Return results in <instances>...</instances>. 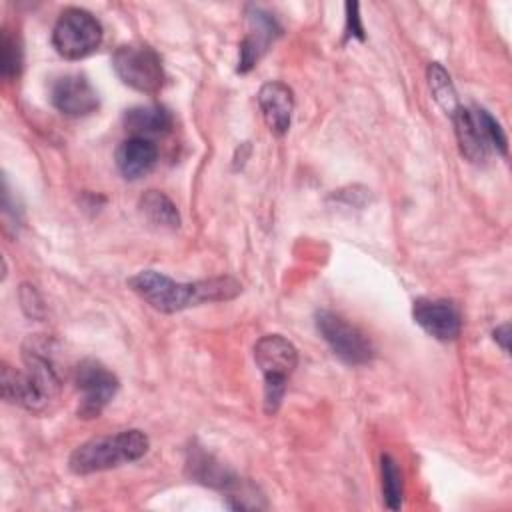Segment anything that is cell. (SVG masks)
I'll list each match as a JSON object with an SVG mask.
<instances>
[{"label": "cell", "mask_w": 512, "mask_h": 512, "mask_svg": "<svg viewBox=\"0 0 512 512\" xmlns=\"http://www.w3.org/2000/svg\"><path fill=\"white\" fill-rule=\"evenodd\" d=\"M494 340L500 342V346H502L504 352H508V350H510V346H508V340H510V324L498 326V328L494 330Z\"/></svg>", "instance_id": "22"}, {"label": "cell", "mask_w": 512, "mask_h": 512, "mask_svg": "<svg viewBox=\"0 0 512 512\" xmlns=\"http://www.w3.org/2000/svg\"><path fill=\"white\" fill-rule=\"evenodd\" d=\"M258 104L270 132L276 136L286 134L290 128L292 110H294L292 90L278 80L266 82L258 92Z\"/></svg>", "instance_id": "13"}, {"label": "cell", "mask_w": 512, "mask_h": 512, "mask_svg": "<svg viewBox=\"0 0 512 512\" xmlns=\"http://www.w3.org/2000/svg\"><path fill=\"white\" fill-rule=\"evenodd\" d=\"M254 360L264 374V410L274 414L284 398L286 380L298 364V352L284 336L268 334L256 342Z\"/></svg>", "instance_id": "4"}, {"label": "cell", "mask_w": 512, "mask_h": 512, "mask_svg": "<svg viewBox=\"0 0 512 512\" xmlns=\"http://www.w3.org/2000/svg\"><path fill=\"white\" fill-rule=\"evenodd\" d=\"M140 212L154 224L160 228H168V230H176L180 226V214L178 208L174 206V202L158 192V190H148L142 198H140Z\"/></svg>", "instance_id": "17"}, {"label": "cell", "mask_w": 512, "mask_h": 512, "mask_svg": "<svg viewBox=\"0 0 512 512\" xmlns=\"http://www.w3.org/2000/svg\"><path fill=\"white\" fill-rule=\"evenodd\" d=\"M124 126L134 136H156L166 134L172 128V114L160 104L134 106L124 114Z\"/></svg>", "instance_id": "15"}, {"label": "cell", "mask_w": 512, "mask_h": 512, "mask_svg": "<svg viewBox=\"0 0 512 512\" xmlns=\"http://www.w3.org/2000/svg\"><path fill=\"white\" fill-rule=\"evenodd\" d=\"M158 160V148L150 138L132 136L116 150V166L126 180H138L148 174Z\"/></svg>", "instance_id": "14"}, {"label": "cell", "mask_w": 512, "mask_h": 512, "mask_svg": "<svg viewBox=\"0 0 512 512\" xmlns=\"http://www.w3.org/2000/svg\"><path fill=\"white\" fill-rule=\"evenodd\" d=\"M316 328L342 362L360 366L374 358L372 342L342 316L330 310H320L316 312Z\"/></svg>", "instance_id": "8"}, {"label": "cell", "mask_w": 512, "mask_h": 512, "mask_svg": "<svg viewBox=\"0 0 512 512\" xmlns=\"http://www.w3.org/2000/svg\"><path fill=\"white\" fill-rule=\"evenodd\" d=\"M416 324L436 340H454L460 334V312L450 300L418 298L412 306Z\"/></svg>", "instance_id": "11"}, {"label": "cell", "mask_w": 512, "mask_h": 512, "mask_svg": "<svg viewBox=\"0 0 512 512\" xmlns=\"http://www.w3.org/2000/svg\"><path fill=\"white\" fill-rule=\"evenodd\" d=\"M428 84H430V90L434 94V100L442 106V110H446V114L452 116L460 104H458L456 90L450 82L448 72L438 62H432L428 66Z\"/></svg>", "instance_id": "19"}, {"label": "cell", "mask_w": 512, "mask_h": 512, "mask_svg": "<svg viewBox=\"0 0 512 512\" xmlns=\"http://www.w3.org/2000/svg\"><path fill=\"white\" fill-rule=\"evenodd\" d=\"M52 106L64 116L80 118L98 110V92L84 74H64L50 90Z\"/></svg>", "instance_id": "10"}, {"label": "cell", "mask_w": 512, "mask_h": 512, "mask_svg": "<svg viewBox=\"0 0 512 512\" xmlns=\"http://www.w3.org/2000/svg\"><path fill=\"white\" fill-rule=\"evenodd\" d=\"M0 52H2V60H0V68H2V76L6 80L18 76L20 66H22V50H20V42L16 36L10 34V30L2 32V42H0Z\"/></svg>", "instance_id": "20"}, {"label": "cell", "mask_w": 512, "mask_h": 512, "mask_svg": "<svg viewBox=\"0 0 512 512\" xmlns=\"http://www.w3.org/2000/svg\"><path fill=\"white\" fill-rule=\"evenodd\" d=\"M450 118L454 122L460 152L470 162L486 160L490 148L498 150L500 154H506V134L484 108L458 106Z\"/></svg>", "instance_id": "5"}, {"label": "cell", "mask_w": 512, "mask_h": 512, "mask_svg": "<svg viewBox=\"0 0 512 512\" xmlns=\"http://www.w3.org/2000/svg\"><path fill=\"white\" fill-rule=\"evenodd\" d=\"M346 34L348 36H356L358 40H364V28L360 22V14H358V4L356 2H348L346 4Z\"/></svg>", "instance_id": "21"}, {"label": "cell", "mask_w": 512, "mask_h": 512, "mask_svg": "<svg viewBox=\"0 0 512 512\" xmlns=\"http://www.w3.org/2000/svg\"><path fill=\"white\" fill-rule=\"evenodd\" d=\"M26 370L2 366V396L6 402L18 404L26 410H42L58 394L60 378L50 356L44 354L42 344L28 340L22 352Z\"/></svg>", "instance_id": "2"}, {"label": "cell", "mask_w": 512, "mask_h": 512, "mask_svg": "<svg viewBox=\"0 0 512 512\" xmlns=\"http://www.w3.org/2000/svg\"><path fill=\"white\" fill-rule=\"evenodd\" d=\"M100 42L102 24L82 8H66L52 30V44L66 60L86 58L100 46Z\"/></svg>", "instance_id": "6"}, {"label": "cell", "mask_w": 512, "mask_h": 512, "mask_svg": "<svg viewBox=\"0 0 512 512\" xmlns=\"http://www.w3.org/2000/svg\"><path fill=\"white\" fill-rule=\"evenodd\" d=\"M116 76L130 88L154 94L164 84V68L158 52L148 44H122L112 54Z\"/></svg>", "instance_id": "7"}, {"label": "cell", "mask_w": 512, "mask_h": 512, "mask_svg": "<svg viewBox=\"0 0 512 512\" xmlns=\"http://www.w3.org/2000/svg\"><path fill=\"white\" fill-rule=\"evenodd\" d=\"M248 24H250V32L240 44L238 72H248L260 60V56L268 50L270 42H274V38L280 34V26L276 24V20L260 8H250Z\"/></svg>", "instance_id": "12"}, {"label": "cell", "mask_w": 512, "mask_h": 512, "mask_svg": "<svg viewBox=\"0 0 512 512\" xmlns=\"http://www.w3.org/2000/svg\"><path fill=\"white\" fill-rule=\"evenodd\" d=\"M186 466L190 470V476L194 480L206 484V486L222 488V490H232V488H236L240 484L238 478L230 470H226L220 462H216L210 454H206L200 448L190 450Z\"/></svg>", "instance_id": "16"}, {"label": "cell", "mask_w": 512, "mask_h": 512, "mask_svg": "<svg viewBox=\"0 0 512 512\" xmlns=\"http://www.w3.org/2000/svg\"><path fill=\"white\" fill-rule=\"evenodd\" d=\"M148 436L142 430H122L110 436H98L80 444L68 460L74 474L102 472L122 462H134L148 452Z\"/></svg>", "instance_id": "3"}, {"label": "cell", "mask_w": 512, "mask_h": 512, "mask_svg": "<svg viewBox=\"0 0 512 512\" xmlns=\"http://www.w3.org/2000/svg\"><path fill=\"white\" fill-rule=\"evenodd\" d=\"M74 382L82 392L78 416L84 420L98 418L120 388L118 378L94 358H86L76 366Z\"/></svg>", "instance_id": "9"}, {"label": "cell", "mask_w": 512, "mask_h": 512, "mask_svg": "<svg viewBox=\"0 0 512 512\" xmlns=\"http://www.w3.org/2000/svg\"><path fill=\"white\" fill-rule=\"evenodd\" d=\"M128 286L146 300L158 312H180L204 302L230 300L240 294L242 286L230 276L200 280V282H176L156 270H142L128 280Z\"/></svg>", "instance_id": "1"}, {"label": "cell", "mask_w": 512, "mask_h": 512, "mask_svg": "<svg viewBox=\"0 0 512 512\" xmlns=\"http://www.w3.org/2000/svg\"><path fill=\"white\" fill-rule=\"evenodd\" d=\"M380 470H382V494L384 504L390 510H398L402 506V494H404V480L402 470L398 462L390 454H382L380 458Z\"/></svg>", "instance_id": "18"}]
</instances>
